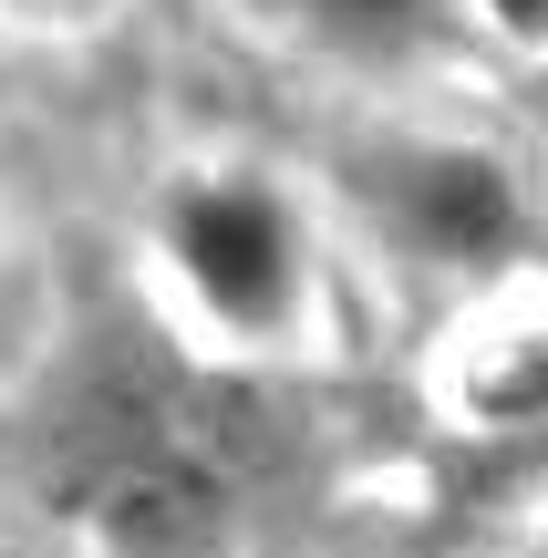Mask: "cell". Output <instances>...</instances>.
Masks as SVG:
<instances>
[{
	"label": "cell",
	"mask_w": 548,
	"mask_h": 558,
	"mask_svg": "<svg viewBox=\"0 0 548 558\" xmlns=\"http://www.w3.org/2000/svg\"><path fill=\"white\" fill-rule=\"evenodd\" d=\"M0 11H21V21H94L103 0H0Z\"/></svg>",
	"instance_id": "5b68a950"
},
{
	"label": "cell",
	"mask_w": 548,
	"mask_h": 558,
	"mask_svg": "<svg viewBox=\"0 0 548 558\" xmlns=\"http://www.w3.org/2000/svg\"><path fill=\"white\" fill-rule=\"evenodd\" d=\"M393 228H404L425 259H446V269H487V259H517L528 197H517V177L497 156L435 145V156L393 166Z\"/></svg>",
	"instance_id": "3957f363"
},
{
	"label": "cell",
	"mask_w": 548,
	"mask_h": 558,
	"mask_svg": "<svg viewBox=\"0 0 548 558\" xmlns=\"http://www.w3.org/2000/svg\"><path fill=\"white\" fill-rule=\"evenodd\" d=\"M259 11H280L290 32L331 41V52H363V62H404L446 32V0H259Z\"/></svg>",
	"instance_id": "277c9868"
},
{
	"label": "cell",
	"mask_w": 548,
	"mask_h": 558,
	"mask_svg": "<svg viewBox=\"0 0 548 558\" xmlns=\"http://www.w3.org/2000/svg\"><path fill=\"white\" fill-rule=\"evenodd\" d=\"M166 269L228 341H280L310 300V239L259 177H186L166 197Z\"/></svg>",
	"instance_id": "7a4b0ae2"
},
{
	"label": "cell",
	"mask_w": 548,
	"mask_h": 558,
	"mask_svg": "<svg viewBox=\"0 0 548 558\" xmlns=\"http://www.w3.org/2000/svg\"><path fill=\"white\" fill-rule=\"evenodd\" d=\"M62 497L114 558H218L228 538V465L166 403H103L73 435Z\"/></svg>",
	"instance_id": "6da1fadb"
},
{
	"label": "cell",
	"mask_w": 548,
	"mask_h": 558,
	"mask_svg": "<svg viewBox=\"0 0 548 558\" xmlns=\"http://www.w3.org/2000/svg\"><path fill=\"white\" fill-rule=\"evenodd\" d=\"M497 21H508V32H538V0H497Z\"/></svg>",
	"instance_id": "8992f818"
}]
</instances>
